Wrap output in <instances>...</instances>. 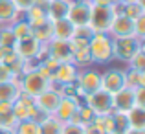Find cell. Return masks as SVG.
I'll return each mask as SVG.
<instances>
[{"instance_id": "27", "label": "cell", "mask_w": 145, "mask_h": 134, "mask_svg": "<svg viewBox=\"0 0 145 134\" xmlns=\"http://www.w3.org/2000/svg\"><path fill=\"white\" fill-rule=\"evenodd\" d=\"M11 31H13L15 39L20 41V39H26V37L31 35V26H29V22L26 20V18H22V20H13Z\"/></svg>"}, {"instance_id": "34", "label": "cell", "mask_w": 145, "mask_h": 134, "mask_svg": "<svg viewBox=\"0 0 145 134\" xmlns=\"http://www.w3.org/2000/svg\"><path fill=\"white\" fill-rule=\"evenodd\" d=\"M61 134H85L83 131V125H77V123H63L61 125Z\"/></svg>"}, {"instance_id": "44", "label": "cell", "mask_w": 145, "mask_h": 134, "mask_svg": "<svg viewBox=\"0 0 145 134\" xmlns=\"http://www.w3.org/2000/svg\"><path fill=\"white\" fill-rule=\"evenodd\" d=\"M120 2H121V0H108L110 6H116V4H120Z\"/></svg>"}, {"instance_id": "2", "label": "cell", "mask_w": 145, "mask_h": 134, "mask_svg": "<svg viewBox=\"0 0 145 134\" xmlns=\"http://www.w3.org/2000/svg\"><path fill=\"white\" fill-rule=\"evenodd\" d=\"M114 17H116V11H114V6H110V4H105V6H92L90 7L88 26L92 28L94 33H108Z\"/></svg>"}, {"instance_id": "10", "label": "cell", "mask_w": 145, "mask_h": 134, "mask_svg": "<svg viewBox=\"0 0 145 134\" xmlns=\"http://www.w3.org/2000/svg\"><path fill=\"white\" fill-rule=\"evenodd\" d=\"M61 97H63V95H61V90H55L53 86H50L48 90H44L42 94H39L35 97V105H37V109H39L40 112L52 116V114L55 112L57 105H59Z\"/></svg>"}, {"instance_id": "1", "label": "cell", "mask_w": 145, "mask_h": 134, "mask_svg": "<svg viewBox=\"0 0 145 134\" xmlns=\"http://www.w3.org/2000/svg\"><path fill=\"white\" fill-rule=\"evenodd\" d=\"M88 52L92 57V63H108L114 59V44L112 37L108 33H94L92 41L88 44Z\"/></svg>"}, {"instance_id": "26", "label": "cell", "mask_w": 145, "mask_h": 134, "mask_svg": "<svg viewBox=\"0 0 145 134\" xmlns=\"http://www.w3.org/2000/svg\"><path fill=\"white\" fill-rule=\"evenodd\" d=\"M72 63H74L77 68L92 64V57H90L88 46H83V48H74V57H72Z\"/></svg>"}, {"instance_id": "17", "label": "cell", "mask_w": 145, "mask_h": 134, "mask_svg": "<svg viewBox=\"0 0 145 134\" xmlns=\"http://www.w3.org/2000/svg\"><path fill=\"white\" fill-rule=\"evenodd\" d=\"M70 6H72V0H50V2H46L48 20L55 22V20H61V18H66Z\"/></svg>"}, {"instance_id": "6", "label": "cell", "mask_w": 145, "mask_h": 134, "mask_svg": "<svg viewBox=\"0 0 145 134\" xmlns=\"http://www.w3.org/2000/svg\"><path fill=\"white\" fill-rule=\"evenodd\" d=\"M88 109H92V112L96 116H105V114H112V95L105 90H97L94 94L86 95V103H85Z\"/></svg>"}, {"instance_id": "43", "label": "cell", "mask_w": 145, "mask_h": 134, "mask_svg": "<svg viewBox=\"0 0 145 134\" xmlns=\"http://www.w3.org/2000/svg\"><path fill=\"white\" fill-rule=\"evenodd\" d=\"M0 134H15L13 129H6V127H0Z\"/></svg>"}, {"instance_id": "21", "label": "cell", "mask_w": 145, "mask_h": 134, "mask_svg": "<svg viewBox=\"0 0 145 134\" xmlns=\"http://www.w3.org/2000/svg\"><path fill=\"white\" fill-rule=\"evenodd\" d=\"M31 35L39 41L40 44H48L53 39V24L52 20H44L42 24H37L31 28Z\"/></svg>"}, {"instance_id": "37", "label": "cell", "mask_w": 145, "mask_h": 134, "mask_svg": "<svg viewBox=\"0 0 145 134\" xmlns=\"http://www.w3.org/2000/svg\"><path fill=\"white\" fill-rule=\"evenodd\" d=\"M134 105L136 107H143L145 109V86L143 88H136L134 90Z\"/></svg>"}, {"instance_id": "32", "label": "cell", "mask_w": 145, "mask_h": 134, "mask_svg": "<svg viewBox=\"0 0 145 134\" xmlns=\"http://www.w3.org/2000/svg\"><path fill=\"white\" fill-rule=\"evenodd\" d=\"M131 68L136 72H145V52H143V46L131 57Z\"/></svg>"}, {"instance_id": "8", "label": "cell", "mask_w": 145, "mask_h": 134, "mask_svg": "<svg viewBox=\"0 0 145 134\" xmlns=\"http://www.w3.org/2000/svg\"><path fill=\"white\" fill-rule=\"evenodd\" d=\"M90 2L88 0H72V6L68 9L66 18L75 26V28H81V26H88L90 22Z\"/></svg>"}, {"instance_id": "13", "label": "cell", "mask_w": 145, "mask_h": 134, "mask_svg": "<svg viewBox=\"0 0 145 134\" xmlns=\"http://www.w3.org/2000/svg\"><path fill=\"white\" fill-rule=\"evenodd\" d=\"M125 86V74L121 70H106L101 75V90L114 95Z\"/></svg>"}, {"instance_id": "45", "label": "cell", "mask_w": 145, "mask_h": 134, "mask_svg": "<svg viewBox=\"0 0 145 134\" xmlns=\"http://www.w3.org/2000/svg\"><path fill=\"white\" fill-rule=\"evenodd\" d=\"M110 134H120V132H110Z\"/></svg>"}, {"instance_id": "39", "label": "cell", "mask_w": 145, "mask_h": 134, "mask_svg": "<svg viewBox=\"0 0 145 134\" xmlns=\"http://www.w3.org/2000/svg\"><path fill=\"white\" fill-rule=\"evenodd\" d=\"M83 131H85V134H106L101 127H99V125L94 123V121H92V123H88V125H85Z\"/></svg>"}, {"instance_id": "29", "label": "cell", "mask_w": 145, "mask_h": 134, "mask_svg": "<svg viewBox=\"0 0 145 134\" xmlns=\"http://www.w3.org/2000/svg\"><path fill=\"white\" fill-rule=\"evenodd\" d=\"M61 125L53 116H48L39 123V131L40 134H61Z\"/></svg>"}, {"instance_id": "24", "label": "cell", "mask_w": 145, "mask_h": 134, "mask_svg": "<svg viewBox=\"0 0 145 134\" xmlns=\"http://www.w3.org/2000/svg\"><path fill=\"white\" fill-rule=\"evenodd\" d=\"M125 74V86L136 90V88H143L145 86V72H136V70H129L123 72Z\"/></svg>"}, {"instance_id": "35", "label": "cell", "mask_w": 145, "mask_h": 134, "mask_svg": "<svg viewBox=\"0 0 145 134\" xmlns=\"http://www.w3.org/2000/svg\"><path fill=\"white\" fill-rule=\"evenodd\" d=\"M134 37H138L140 41L145 37V15L134 20Z\"/></svg>"}, {"instance_id": "20", "label": "cell", "mask_w": 145, "mask_h": 134, "mask_svg": "<svg viewBox=\"0 0 145 134\" xmlns=\"http://www.w3.org/2000/svg\"><path fill=\"white\" fill-rule=\"evenodd\" d=\"M94 37V31L90 26H81V28H75L74 29V35H72L70 42L74 48H83V46H88L90 41Z\"/></svg>"}, {"instance_id": "7", "label": "cell", "mask_w": 145, "mask_h": 134, "mask_svg": "<svg viewBox=\"0 0 145 134\" xmlns=\"http://www.w3.org/2000/svg\"><path fill=\"white\" fill-rule=\"evenodd\" d=\"M79 94L81 95H90L94 92L101 90V74L96 70H83L79 72L77 81H75Z\"/></svg>"}, {"instance_id": "25", "label": "cell", "mask_w": 145, "mask_h": 134, "mask_svg": "<svg viewBox=\"0 0 145 134\" xmlns=\"http://www.w3.org/2000/svg\"><path fill=\"white\" fill-rule=\"evenodd\" d=\"M94 118H96V114L92 112V109H88L86 105H79V109H77V112H75L72 123H77V125H83V127H85V125L92 123Z\"/></svg>"}, {"instance_id": "46", "label": "cell", "mask_w": 145, "mask_h": 134, "mask_svg": "<svg viewBox=\"0 0 145 134\" xmlns=\"http://www.w3.org/2000/svg\"><path fill=\"white\" fill-rule=\"evenodd\" d=\"M46 2H50V0H46Z\"/></svg>"}, {"instance_id": "41", "label": "cell", "mask_w": 145, "mask_h": 134, "mask_svg": "<svg viewBox=\"0 0 145 134\" xmlns=\"http://www.w3.org/2000/svg\"><path fill=\"white\" fill-rule=\"evenodd\" d=\"M90 6H105V4H108V0H88Z\"/></svg>"}, {"instance_id": "28", "label": "cell", "mask_w": 145, "mask_h": 134, "mask_svg": "<svg viewBox=\"0 0 145 134\" xmlns=\"http://www.w3.org/2000/svg\"><path fill=\"white\" fill-rule=\"evenodd\" d=\"M15 134H40L39 131V123L35 120H24V121H17L13 129Z\"/></svg>"}, {"instance_id": "9", "label": "cell", "mask_w": 145, "mask_h": 134, "mask_svg": "<svg viewBox=\"0 0 145 134\" xmlns=\"http://www.w3.org/2000/svg\"><path fill=\"white\" fill-rule=\"evenodd\" d=\"M77 109H79V95H72V97L63 95L59 105H57V109H55V112H53L52 116L55 118L59 123H70V121L74 120Z\"/></svg>"}, {"instance_id": "15", "label": "cell", "mask_w": 145, "mask_h": 134, "mask_svg": "<svg viewBox=\"0 0 145 134\" xmlns=\"http://www.w3.org/2000/svg\"><path fill=\"white\" fill-rule=\"evenodd\" d=\"M134 107V90L129 88V86H123L120 92L112 95V109L118 110V112H127Z\"/></svg>"}, {"instance_id": "14", "label": "cell", "mask_w": 145, "mask_h": 134, "mask_svg": "<svg viewBox=\"0 0 145 134\" xmlns=\"http://www.w3.org/2000/svg\"><path fill=\"white\" fill-rule=\"evenodd\" d=\"M108 35L112 37V39L134 35V20H131V18L125 17V15H116L114 20H112V26H110V29H108Z\"/></svg>"}, {"instance_id": "5", "label": "cell", "mask_w": 145, "mask_h": 134, "mask_svg": "<svg viewBox=\"0 0 145 134\" xmlns=\"http://www.w3.org/2000/svg\"><path fill=\"white\" fill-rule=\"evenodd\" d=\"M46 46V53L50 59L57 61V63H72L74 57V46L70 41H61V39H52Z\"/></svg>"}, {"instance_id": "11", "label": "cell", "mask_w": 145, "mask_h": 134, "mask_svg": "<svg viewBox=\"0 0 145 134\" xmlns=\"http://www.w3.org/2000/svg\"><path fill=\"white\" fill-rule=\"evenodd\" d=\"M42 46L44 44H40L33 35H29V37H26V39L17 41V44H15V52H17V55L20 57L22 61H26V59H35V57H39Z\"/></svg>"}, {"instance_id": "33", "label": "cell", "mask_w": 145, "mask_h": 134, "mask_svg": "<svg viewBox=\"0 0 145 134\" xmlns=\"http://www.w3.org/2000/svg\"><path fill=\"white\" fill-rule=\"evenodd\" d=\"M15 125H17V120H15L13 112H2L0 110V127L15 129Z\"/></svg>"}, {"instance_id": "4", "label": "cell", "mask_w": 145, "mask_h": 134, "mask_svg": "<svg viewBox=\"0 0 145 134\" xmlns=\"http://www.w3.org/2000/svg\"><path fill=\"white\" fill-rule=\"evenodd\" d=\"M112 44H114V57H118L120 61H127V63L142 48V41L134 35L116 37V39H112Z\"/></svg>"}, {"instance_id": "16", "label": "cell", "mask_w": 145, "mask_h": 134, "mask_svg": "<svg viewBox=\"0 0 145 134\" xmlns=\"http://www.w3.org/2000/svg\"><path fill=\"white\" fill-rule=\"evenodd\" d=\"M20 95V75H15L9 81L0 83V101L15 103Z\"/></svg>"}, {"instance_id": "18", "label": "cell", "mask_w": 145, "mask_h": 134, "mask_svg": "<svg viewBox=\"0 0 145 134\" xmlns=\"http://www.w3.org/2000/svg\"><path fill=\"white\" fill-rule=\"evenodd\" d=\"M26 15V20L29 22V26H37V24H42L44 20H48V15H46V0H37L35 6H31L29 9L24 11Z\"/></svg>"}, {"instance_id": "38", "label": "cell", "mask_w": 145, "mask_h": 134, "mask_svg": "<svg viewBox=\"0 0 145 134\" xmlns=\"http://www.w3.org/2000/svg\"><path fill=\"white\" fill-rule=\"evenodd\" d=\"M13 2H15V6H17V9L20 11V13H24L26 9H29L31 6H35L37 0H13Z\"/></svg>"}, {"instance_id": "31", "label": "cell", "mask_w": 145, "mask_h": 134, "mask_svg": "<svg viewBox=\"0 0 145 134\" xmlns=\"http://www.w3.org/2000/svg\"><path fill=\"white\" fill-rule=\"evenodd\" d=\"M17 39H15L11 28H0V48H15Z\"/></svg>"}, {"instance_id": "36", "label": "cell", "mask_w": 145, "mask_h": 134, "mask_svg": "<svg viewBox=\"0 0 145 134\" xmlns=\"http://www.w3.org/2000/svg\"><path fill=\"white\" fill-rule=\"evenodd\" d=\"M11 77H15V74L11 72V68L0 63V83H6V81H9Z\"/></svg>"}, {"instance_id": "42", "label": "cell", "mask_w": 145, "mask_h": 134, "mask_svg": "<svg viewBox=\"0 0 145 134\" xmlns=\"http://www.w3.org/2000/svg\"><path fill=\"white\" fill-rule=\"evenodd\" d=\"M121 4H142V6H145L143 0H121Z\"/></svg>"}, {"instance_id": "22", "label": "cell", "mask_w": 145, "mask_h": 134, "mask_svg": "<svg viewBox=\"0 0 145 134\" xmlns=\"http://www.w3.org/2000/svg\"><path fill=\"white\" fill-rule=\"evenodd\" d=\"M127 120L131 129H143L145 131V109L143 107H132L131 110H127Z\"/></svg>"}, {"instance_id": "40", "label": "cell", "mask_w": 145, "mask_h": 134, "mask_svg": "<svg viewBox=\"0 0 145 134\" xmlns=\"http://www.w3.org/2000/svg\"><path fill=\"white\" fill-rule=\"evenodd\" d=\"M123 134H145L143 129H129V131H125Z\"/></svg>"}, {"instance_id": "19", "label": "cell", "mask_w": 145, "mask_h": 134, "mask_svg": "<svg viewBox=\"0 0 145 134\" xmlns=\"http://www.w3.org/2000/svg\"><path fill=\"white\" fill-rule=\"evenodd\" d=\"M52 24H53V39H61V41H70L72 39L75 26L68 18H61V20H55Z\"/></svg>"}, {"instance_id": "30", "label": "cell", "mask_w": 145, "mask_h": 134, "mask_svg": "<svg viewBox=\"0 0 145 134\" xmlns=\"http://www.w3.org/2000/svg\"><path fill=\"white\" fill-rule=\"evenodd\" d=\"M112 118H114V132L123 134L125 131L131 129V127H129V120H127V114H125V112H118V110H114Z\"/></svg>"}, {"instance_id": "12", "label": "cell", "mask_w": 145, "mask_h": 134, "mask_svg": "<svg viewBox=\"0 0 145 134\" xmlns=\"http://www.w3.org/2000/svg\"><path fill=\"white\" fill-rule=\"evenodd\" d=\"M79 75V68L74 63H61L55 68L53 74V81L52 83H59V86H66V85H75Z\"/></svg>"}, {"instance_id": "3", "label": "cell", "mask_w": 145, "mask_h": 134, "mask_svg": "<svg viewBox=\"0 0 145 134\" xmlns=\"http://www.w3.org/2000/svg\"><path fill=\"white\" fill-rule=\"evenodd\" d=\"M52 83L48 79H44L39 72H29V74L20 75V92L29 97H37L39 94H42L44 90L50 88Z\"/></svg>"}, {"instance_id": "23", "label": "cell", "mask_w": 145, "mask_h": 134, "mask_svg": "<svg viewBox=\"0 0 145 134\" xmlns=\"http://www.w3.org/2000/svg\"><path fill=\"white\" fill-rule=\"evenodd\" d=\"M20 11L17 9L13 0H0V22H11L17 20Z\"/></svg>"}]
</instances>
